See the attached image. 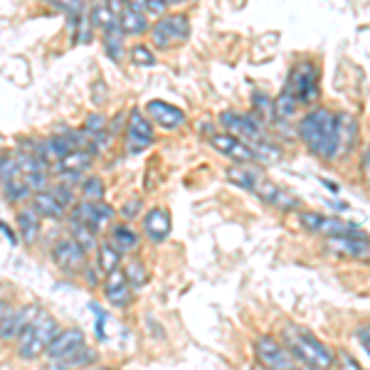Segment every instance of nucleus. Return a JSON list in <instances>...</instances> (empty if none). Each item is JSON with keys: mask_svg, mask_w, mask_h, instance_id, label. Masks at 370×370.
Here are the masks:
<instances>
[{"mask_svg": "<svg viewBox=\"0 0 370 370\" xmlns=\"http://www.w3.org/2000/svg\"><path fill=\"white\" fill-rule=\"evenodd\" d=\"M210 143H212V148H215L217 153L232 158L234 163H252L254 160L252 146H249L247 141L232 136V134H212Z\"/></svg>", "mask_w": 370, "mask_h": 370, "instance_id": "obj_15", "label": "nucleus"}, {"mask_svg": "<svg viewBox=\"0 0 370 370\" xmlns=\"http://www.w3.org/2000/svg\"><path fill=\"white\" fill-rule=\"evenodd\" d=\"M97 269H102V274H109L114 272L116 267H121V257L124 254L119 249L111 247V242H104V244H97Z\"/></svg>", "mask_w": 370, "mask_h": 370, "instance_id": "obj_26", "label": "nucleus"}, {"mask_svg": "<svg viewBox=\"0 0 370 370\" xmlns=\"http://www.w3.org/2000/svg\"><path fill=\"white\" fill-rule=\"evenodd\" d=\"M170 230H173V220H170V212L165 207H153V210L146 212L143 234L151 242H163L170 234Z\"/></svg>", "mask_w": 370, "mask_h": 370, "instance_id": "obj_19", "label": "nucleus"}, {"mask_svg": "<svg viewBox=\"0 0 370 370\" xmlns=\"http://www.w3.org/2000/svg\"><path fill=\"white\" fill-rule=\"evenodd\" d=\"M94 361H97V353H94L89 346H85V343H82V346L77 348L72 356L57 361L55 366H60V368H77V366H80L82 368V366H89V363H94Z\"/></svg>", "mask_w": 370, "mask_h": 370, "instance_id": "obj_29", "label": "nucleus"}, {"mask_svg": "<svg viewBox=\"0 0 370 370\" xmlns=\"http://www.w3.org/2000/svg\"><path fill=\"white\" fill-rule=\"evenodd\" d=\"M82 197H85V200H102V197H104L102 178H97V175L87 178L85 183H82Z\"/></svg>", "mask_w": 370, "mask_h": 370, "instance_id": "obj_35", "label": "nucleus"}, {"mask_svg": "<svg viewBox=\"0 0 370 370\" xmlns=\"http://www.w3.org/2000/svg\"><path fill=\"white\" fill-rule=\"evenodd\" d=\"M168 5H180V3H185V0H165Z\"/></svg>", "mask_w": 370, "mask_h": 370, "instance_id": "obj_49", "label": "nucleus"}, {"mask_svg": "<svg viewBox=\"0 0 370 370\" xmlns=\"http://www.w3.org/2000/svg\"><path fill=\"white\" fill-rule=\"evenodd\" d=\"M319 80H321V72H319V65H316V62H311V60L296 62L289 72L284 92L289 94V97H294V102L299 104V107H311L321 94Z\"/></svg>", "mask_w": 370, "mask_h": 370, "instance_id": "obj_4", "label": "nucleus"}, {"mask_svg": "<svg viewBox=\"0 0 370 370\" xmlns=\"http://www.w3.org/2000/svg\"><path fill=\"white\" fill-rule=\"evenodd\" d=\"M60 333V326L52 319L47 311L40 309L38 316L25 326V331L18 336V353L25 361H35L47 351V346L52 343V338Z\"/></svg>", "mask_w": 370, "mask_h": 370, "instance_id": "obj_3", "label": "nucleus"}, {"mask_svg": "<svg viewBox=\"0 0 370 370\" xmlns=\"http://www.w3.org/2000/svg\"><path fill=\"white\" fill-rule=\"evenodd\" d=\"M324 185H326V187H331V192H336V195H338V192H341V187H338V183H331V180H324Z\"/></svg>", "mask_w": 370, "mask_h": 370, "instance_id": "obj_47", "label": "nucleus"}, {"mask_svg": "<svg viewBox=\"0 0 370 370\" xmlns=\"http://www.w3.org/2000/svg\"><path fill=\"white\" fill-rule=\"evenodd\" d=\"M363 165L370 170V146H368V151H366V156H363Z\"/></svg>", "mask_w": 370, "mask_h": 370, "instance_id": "obj_48", "label": "nucleus"}, {"mask_svg": "<svg viewBox=\"0 0 370 370\" xmlns=\"http://www.w3.org/2000/svg\"><path fill=\"white\" fill-rule=\"evenodd\" d=\"M131 60H134V65H138V67H151V65H156V55L148 50V47H143V45H136V47H134V50H131Z\"/></svg>", "mask_w": 370, "mask_h": 370, "instance_id": "obj_36", "label": "nucleus"}, {"mask_svg": "<svg viewBox=\"0 0 370 370\" xmlns=\"http://www.w3.org/2000/svg\"><path fill=\"white\" fill-rule=\"evenodd\" d=\"M3 187H5V197L13 200V202H23V200H28V197L33 195V190H30L28 183H25L23 173L15 175V178H10L8 183H3Z\"/></svg>", "mask_w": 370, "mask_h": 370, "instance_id": "obj_30", "label": "nucleus"}, {"mask_svg": "<svg viewBox=\"0 0 370 370\" xmlns=\"http://www.w3.org/2000/svg\"><path fill=\"white\" fill-rule=\"evenodd\" d=\"M119 28H121V35H143L148 30V20H146V13L126 8L119 15Z\"/></svg>", "mask_w": 370, "mask_h": 370, "instance_id": "obj_25", "label": "nucleus"}, {"mask_svg": "<svg viewBox=\"0 0 370 370\" xmlns=\"http://www.w3.org/2000/svg\"><path fill=\"white\" fill-rule=\"evenodd\" d=\"M326 247L338 257L370 262V237H356V234H341V237H326Z\"/></svg>", "mask_w": 370, "mask_h": 370, "instance_id": "obj_13", "label": "nucleus"}, {"mask_svg": "<svg viewBox=\"0 0 370 370\" xmlns=\"http://www.w3.org/2000/svg\"><path fill=\"white\" fill-rule=\"evenodd\" d=\"M165 8H168V3H165V0H146V10H148V13L163 15Z\"/></svg>", "mask_w": 370, "mask_h": 370, "instance_id": "obj_42", "label": "nucleus"}, {"mask_svg": "<svg viewBox=\"0 0 370 370\" xmlns=\"http://www.w3.org/2000/svg\"><path fill=\"white\" fill-rule=\"evenodd\" d=\"M281 341L296 363H304L309 368H331L336 363V353L304 326L286 324L281 331Z\"/></svg>", "mask_w": 370, "mask_h": 370, "instance_id": "obj_2", "label": "nucleus"}, {"mask_svg": "<svg viewBox=\"0 0 370 370\" xmlns=\"http://www.w3.org/2000/svg\"><path fill=\"white\" fill-rule=\"evenodd\" d=\"M124 274H126L131 289H143V286L148 284V272H146V267H143V264H138V262L129 264V267L124 269Z\"/></svg>", "mask_w": 370, "mask_h": 370, "instance_id": "obj_34", "label": "nucleus"}, {"mask_svg": "<svg viewBox=\"0 0 370 370\" xmlns=\"http://www.w3.org/2000/svg\"><path fill=\"white\" fill-rule=\"evenodd\" d=\"M151 143H153V124L141 114V109H131L126 126V151L136 156L143 153Z\"/></svg>", "mask_w": 370, "mask_h": 370, "instance_id": "obj_11", "label": "nucleus"}, {"mask_svg": "<svg viewBox=\"0 0 370 370\" xmlns=\"http://www.w3.org/2000/svg\"><path fill=\"white\" fill-rule=\"evenodd\" d=\"M141 212V200L138 197H134V200H129L126 205L121 207V215L126 217V220H134V217H136Z\"/></svg>", "mask_w": 370, "mask_h": 370, "instance_id": "obj_40", "label": "nucleus"}, {"mask_svg": "<svg viewBox=\"0 0 370 370\" xmlns=\"http://www.w3.org/2000/svg\"><path fill=\"white\" fill-rule=\"evenodd\" d=\"M104 296H107V301L114 306V309H124V306L131 304V284H129V279L121 267H116L114 272L107 274V281H104Z\"/></svg>", "mask_w": 370, "mask_h": 370, "instance_id": "obj_17", "label": "nucleus"}, {"mask_svg": "<svg viewBox=\"0 0 370 370\" xmlns=\"http://www.w3.org/2000/svg\"><path fill=\"white\" fill-rule=\"evenodd\" d=\"M146 114L158 124L165 131H173V129H180L185 124V111L173 104L163 102V99H153V102L146 104Z\"/></svg>", "mask_w": 370, "mask_h": 370, "instance_id": "obj_16", "label": "nucleus"}, {"mask_svg": "<svg viewBox=\"0 0 370 370\" xmlns=\"http://www.w3.org/2000/svg\"><path fill=\"white\" fill-rule=\"evenodd\" d=\"M299 138L304 146L326 163L341 160V146H338V129H336V111L326 107H316L301 119Z\"/></svg>", "mask_w": 370, "mask_h": 370, "instance_id": "obj_1", "label": "nucleus"}, {"mask_svg": "<svg viewBox=\"0 0 370 370\" xmlns=\"http://www.w3.org/2000/svg\"><path fill=\"white\" fill-rule=\"evenodd\" d=\"M249 192L259 195L264 202H267V205L277 207V210H281V212H299L301 210V200H299V197L291 195L289 190H284V187L277 185L274 180H269L267 175L262 173V170L257 173V178H254L252 190H249Z\"/></svg>", "mask_w": 370, "mask_h": 370, "instance_id": "obj_7", "label": "nucleus"}, {"mask_svg": "<svg viewBox=\"0 0 370 370\" xmlns=\"http://www.w3.org/2000/svg\"><path fill=\"white\" fill-rule=\"evenodd\" d=\"M252 146V153H254V160H262V163H274V160L281 158V151L279 146H274L272 141H257V143H249Z\"/></svg>", "mask_w": 370, "mask_h": 370, "instance_id": "obj_32", "label": "nucleus"}, {"mask_svg": "<svg viewBox=\"0 0 370 370\" xmlns=\"http://www.w3.org/2000/svg\"><path fill=\"white\" fill-rule=\"evenodd\" d=\"M356 336H358V341H361V346L366 348V353L370 356V324H363L356 331Z\"/></svg>", "mask_w": 370, "mask_h": 370, "instance_id": "obj_41", "label": "nucleus"}, {"mask_svg": "<svg viewBox=\"0 0 370 370\" xmlns=\"http://www.w3.org/2000/svg\"><path fill=\"white\" fill-rule=\"evenodd\" d=\"M0 230H3L5 234H8V239H10V242H18V237H15V234H13V232H10V227H8V225H5V222H0Z\"/></svg>", "mask_w": 370, "mask_h": 370, "instance_id": "obj_46", "label": "nucleus"}, {"mask_svg": "<svg viewBox=\"0 0 370 370\" xmlns=\"http://www.w3.org/2000/svg\"><path fill=\"white\" fill-rule=\"evenodd\" d=\"M3 314H5V306H3V304H0V316H3Z\"/></svg>", "mask_w": 370, "mask_h": 370, "instance_id": "obj_50", "label": "nucleus"}, {"mask_svg": "<svg viewBox=\"0 0 370 370\" xmlns=\"http://www.w3.org/2000/svg\"><path fill=\"white\" fill-rule=\"evenodd\" d=\"M82 343H85V331H82V328H67V331L57 333V336L52 338L45 356L50 358L52 363H57V361H62V358L72 356Z\"/></svg>", "mask_w": 370, "mask_h": 370, "instance_id": "obj_18", "label": "nucleus"}, {"mask_svg": "<svg viewBox=\"0 0 370 370\" xmlns=\"http://www.w3.org/2000/svg\"><path fill=\"white\" fill-rule=\"evenodd\" d=\"M341 358H343V363H346V368H348V370H358V368H361V366H358V361H353V358L348 356L346 351L341 353Z\"/></svg>", "mask_w": 370, "mask_h": 370, "instance_id": "obj_45", "label": "nucleus"}, {"mask_svg": "<svg viewBox=\"0 0 370 370\" xmlns=\"http://www.w3.org/2000/svg\"><path fill=\"white\" fill-rule=\"evenodd\" d=\"M38 306H20V309H5V314L0 316V338L3 341H13L25 331V326L38 316Z\"/></svg>", "mask_w": 370, "mask_h": 370, "instance_id": "obj_14", "label": "nucleus"}, {"mask_svg": "<svg viewBox=\"0 0 370 370\" xmlns=\"http://www.w3.org/2000/svg\"><path fill=\"white\" fill-rule=\"evenodd\" d=\"M50 192H52V195H55L57 200H60L65 207H67V205H72V202H75V195H72V190H70V187H67L65 183H60V185H52V187H50Z\"/></svg>", "mask_w": 370, "mask_h": 370, "instance_id": "obj_39", "label": "nucleus"}, {"mask_svg": "<svg viewBox=\"0 0 370 370\" xmlns=\"http://www.w3.org/2000/svg\"><path fill=\"white\" fill-rule=\"evenodd\" d=\"M299 222L306 232L311 234H324V237H341V234H356V237H363L361 225L348 220H338V217H328L319 215V212H309V210H299Z\"/></svg>", "mask_w": 370, "mask_h": 370, "instance_id": "obj_5", "label": "nucleus"}, {"mask_svg": "<svg viewBox=\"0 0 370 370\" xmlns=\"http://www.w3.org/2000/svg\"><path fill=\"white\" fill-rule=\"evenodd\" d=\"M254 353H257V361L262 363L264 368H294L296 361L294 356H291L289 351H286V346H281L277 338L272 336H262L257 338V343H254Z\"/></svg>", "mask_w": 370, "mask_h": 370, "instance_id": "obj_12", "label": "nucleus"}, {"mask_svg": "<svg viewBox=\"0 0 370 370\" xmlns=\"http://www.w3.org/2000/svg\"><path fill=\"white\" fill-rule=\"evenodd\" d=\"M52 8L62 10V13H70V15H80L82 13V0H47Z\"/></svg>", "mask_w": 370, "mask_h": 370, "instance_id": "obj_38", "label": "nucleus"}, {"mask_svg": "<svg viewBox=\"0 0 370 370\" xmlns=\"http://www.w3.org/2000/svg\"><path fill=\"white\" fill-rule=\"evenodd\" d=\"M20 175V165L18 158H3L0 160V183H8L10 178Z\"/></svg>", "mask_w": 370, "mask_h": 370, "instance_id": "obj_37", "label": "nucleus"}, {"mask_svg": "<svg viewBox=\"0 0 370 370\" xmlns=\"http://www.w3.org/2000/svg\"><path fill=\"white\" fill-rule=\"evenodd\" d=\"M52 262L65 274L85 272L87 267V249L75 237H65L52 247Z\"/></svg>", "mask_w": 370, "mask_h": 370, "instance_id": "obj_9", "label": "nucleus"}, {"mask_svg": "<svg viewBox=\"0 0 370 370\" xmlns=\"http://www.w3.org/2000/svg\"><path fill=\"white\" fill-rule=\"evenodd\" d=\"M89 23H92V28H97V30H111V28H116L119 25V18L116 15L109 10V5H94L92 8V13H89Z\"/></svg>", "mask_w": 370, "mask_h": 370, "instance_id": "obj_28", "label": "nucleus"}, {"mask_svg": "<svg viewBox=\"0 0 370 370\" xmlns=\"http://www.w3.org/2000/svg\"><path fill=\"white\" fill-rule=\"evenodd\" d=\"M107 5H109V10H111L114 15H121L124 13V5H126V0H107Z\"/></svg>", "mask_w": 370, "mask_h": 370, "instance_id": "obj_43", "label": "nucleus"}, {"mask_svg": "<svg viewBox=\"0 0 370 370\" xmlns=\"http://www.w3.org/2000/svg\"><path fill=\"white\" fill-rule=\"evenodd\" d=\"M70 230H72V237H75L77 242H80L82 247L87 249V254L97 249V244H99V242H97V232H94V230H89V227L82 225V222H77V220H72V222H70Z\"/></svg>", "mask_w": 370, "mask_h": 370, "instance_id": "obj_31", "label": "nucleus"}, {"mask_svg": "<svg viewBox=\"0 0 370 370\" xmlns=\"http://www.w3.org/2000/svg\"><path fill=\"white\" fill-rule=\"evenodd\" d=\"M126 5L131 10H136V13H148V10H146V0H126Z\"/></svg>", "mask_w": 370, "mask_h": 370, "instance_id": "obj_44", "label": "nucleus"}, {"mask_svg": "<svg viewBox=\"0 0 370 370\" xmlns=\"http://www.w3.org/2000/svg\"><path fill=\"white\" fill-rule=\"evenodd\" d=\"M33 207L40 212V217H50V220H62V217L67 215V207L62 205L47 187L33 192Z\"/></svg>", "mask_w": 370, "mask_h": 370, "instance_id": "obj_22", "label": "nucleus"}, {"mask_svg": "<svg viewBox=\"0 0 370 370\" xmlns=\"http://www.w3.org/2000/svg\"><path fill=\"white\" fill-rule=\"evenodd\" d=\"M336 129H338V146H341V158L353 153L358 146V119L348 111H336Z\"/></svg>", "mask_w": 370, "mask_h": 370, "instance_id": "obj_20", "label": "nucleus"}, {"mask_svg": "<svg viewBox=\"0 0 370 370\" xmlns=\"http://www.w3.org/2000/svg\"><path fill=\"white\" fill-rule=\"evenodd\" d=\"M252 107H254V116H257L262 124H274V121H277V111H274V99H269L267 94L254 92Z\"/></svg>", "mask_w": 370, "mask_h": 370, "instance_id": "obj_27", "label": "nucleus"}, {"mask_svg": "<svg viewBox=\"0 0 370 370\" xmlns=\"http://www.w3.org/2000/svg\"><path fill=\"white\" fill-rule=\"evenodd\" d=\"M220 124L232 134V136L247 141V143H257V141L267 138V134H264V129H262V121H259L254 114L222 111L220 114Z\"/></svg>", "mask_w": 370, "mask_h": 370, "instance_id": "obj_8", "label": "nucleus"}, {"mask_svg": "<svg viewBox=\"0 0 370 370\" xmlns=\"http://www.w3.org/2000/svg\"><path fill=\"white\" fill-rule=\"evenodd\" d=\"M18 230H20V239L25 244L33 247L40 239V212L35 210L33 205H25L23 210L18 212Z\"/></svg>", "mask_w": 370, "mask_h": 370, "instance_id": "obj_21", "label": "nucleus"}, {"mask_svg": "<svg viewBox=\"0 0 370 370\" xmlns=\"http://www.w3.org/2000/svg\"><path fill=\"white\" fill-rule=\"evenodd\" d=\"M109 242H111L114 249H119L121 254H131L134 249L138 247L141 237L134 227L129 225H114L111 232H109Z\"/></svg>", "mask_w": 370, "mask_h": 370, "instance_id": "obj_24", "label": "nucleus"}, {"mask_svg": "<svg viewBox=\"0 0 370 370\" xmlns=\"http://www.w3.org/2000/svg\"><path fill=\"white\" fill-rule=\"evenodd\" d=\"M92 163H94V153L85 148H72L65 158L57 160L55 168L57 173H82V170L92 168Z\"/></svg>", "mask_w": 370, "mask_h": 370, "instance_id": "obj_23", "label": "nucleus"}, {"mask_svg": "<svg viewBox=\"0 0 370 370\" xmlns=\"http://www.w3.org/2000/svg\"><path fill=\"white\" fill-rule=\"evenodd\" d=\"M190 38V20L185 15H170L151 28V40L158 50H170L175 45H183Z\"/></svg>", "mask_w": 370, "mask_h": 370, "instance_id": "obj_6", "label": "nucleus"}, {"mask_svg": "<svg viewBox=\"0 0 370 370\" xmlns=\"http://www.w3.org/2000/svg\"><path fill=\"white\" fill-rule=\"evenodd\" d=\"M104 45H107V52H109V57H111L114 62H121L124 47H121V35H119V25L104 33Z\"/></svg>", "mask_w": 370, "mask_h": 370, "instance_id": "obj_33", "label": "nucleus"}, {"mask_svg": "<svg viewBox=\"0 0 370 370\" xmlns=\"http://www.w3.org/2000/svg\"><path fill=\"white\" fill-rule=\"evenodd\" d=\"M114 215H116V210H114L111 205H107V202H102V200L77 202L75 210H72V220L82 222V225H87L94 232H102L104 227L114 220Z\"/></svg>", "mask_w": 370, "mask_h": 370, "instance_id": "obj_10", "label": "nucleus"}]
</instances>
